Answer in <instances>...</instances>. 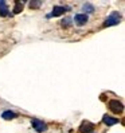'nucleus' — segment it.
Wrapping results in <instances>:
<instances>
[{"instance_id": "4", "label": "nucleus", "mask_w": 125, "mask_h": 133, "mask_svg": "<svg viewBox=\"0 0 125 133\" xmlns=\"http://www.w3.org/2000/svg\"><path fill=\"white\" fill-rule=\"evenodd\" d=\"M94 130V124H91L89 121H83L80 127V132L81 133H91Z\"/></svg>"}, {"instance_id": "11", "label": "nucleus", "mask_w": 125, "mask_h": 133, "mask_svg": "<svg viewBox=\"0 0 125 133\" xmlns=\"http://www.w3.org/2000/svg\"><path fill=\"white\" fill-rule=\"evenodd\" d=\"M42 5V2H30V7L32 10H36V8H39V7Z\"/></svg>"}, {"instance_id": "13", "label": "nucleus", "mask_w": 125, "mask_h": 133, "mask_svg": "<svg viewBox=\"0 0 125 133\" xmlns=\"http://www.w3.org/2000/svg\"><path fill=\"white\" fill-rule=\"evenodd\" d=\"M70 20H71V19H69V18L65 19L63 22H62V26H63V27H69L70 26Z\"/></svg>"}, {"instance_id": "7", "label": "nucleus", "mask_w": 125, "mask_h": 133, "mask_svg": "<svg viewBox=\"0 0 125 133\" xmlns=\"http://www.w3.org/2000/svg\"><path fill=\"white\" fill-rule=\"evenodd\" d=\"M102 122L105 125H108V127H112V125H116L117 122H119V118H114V117H110V116L105 114L102 117Z\"/></svg>"}, {"instance_id": "9", "label": "nucleus", "mask_w": 125, "mask_h": 133, "mask_svg": "<svg viewBox=\"0 0 125 133\" xmlns=\"http://www.w3.org/2000/svg\"><path fill=\"white\" fill-rule=\"evenodd\" d=\"M2 117L4 120H14V118H16V113H14V112H11V110H5L3 114H2Z\"/></svg>"}, {"instance_id": "5", "label": "nucleus", "mask_w": 125, "mask_h": 133, "mask_svg": "<svg viewBox=\"0 0 125 133\" xmlns=\"http://www.w3.org/2000/svg\"><path fill=\"white\" fill-rule=\"evenodd\" d=\"M74 20H75V23H77L78 26H83L89 19H88V15L86 14H78V15H75Z\"/></svg>"}, {"instance_id": "12", "label": "nucleus", "mask_w": 125, "mask_h": 133, "mask_svg": "<svg viewBox=\"0 0 125 133\" xmlns=\"http://www.w3.org/2000/svg\"><path fill=\"white\" fill-rule=\"evenodd\" d=\"M83 10L86 11V12H93V11H94V8H93L91 4H85L83 5Z\"/></svg>"}, {"instance_id": "1", "label": "nucleus", "mask_w": 125, "mask_h": 133, "mask_svg": "<svg viewBox=\"0 0 125 133\" xmlns=\"http://www.w3.org/2000/svg\"><path fill=\"white\" fill-rule=\"evenodd\" d=\"M109 109H110L113 113L120 114L124 110V105L120 102L119 99H110V101H109Z\"/></svg>"}, {"instance_id": "8", "label": "nucleus", "mask_w": 125, "mask_h": 133, "mask_svg": "<svg viewBox=\"0 0 125 133\" xmlns=\"http://www.w3.org/2000/svg\"><path fill=\"white\" fill-rule=\"evenodd\" d=\"M8 15V5L5 2H0V16H7Z\"/></svg>"}, {"instance_id": "3", "label": "nucleus", "mask_w": 125, "mask_h": 133, "mask_svg": "<svg viewBox=\"0 0 125 133\" xmlns=\"http://www.w3.org/2000/svg\"><path fill=\"white\" fill-rule=\"evenodd\" d=\"M32 127H34V129H35L36 132H39V133H43V132L47 130V125H46L43 121L36 120V118L32 120Z\"/></svg>"}, {"instance_id": "10", "label": "nucleus", "mask_w": 125, "mask_h": 133, "mask_svg": "<svg viewBox=\"0 0 125 133\" xmlns=\"http://www.w3.org/2000/svg\"><path fill=\"white\" fill-rule=\"evenodd\" d=\"M23 10V3L22 2H15V7H14V14H20Z\"/></svg>"}, {"instance_id": "6", "label": "nucleus", "mask_w": 125, "mask_h": 133, "mask_svg": "<svg viewBox=\"0 0 125 133\" xmlns=\"http://www.w3.org/2000/svg\"><path fill=\"white\" fill-rule=\"evenodd\" d=\"M66 11H69V8H66V7H54L50 16H61V15H63Z\"/></svg>"}, {"instance_id": "2", "label": "nucleus", "mask_w": 125, "mask_h": 133, "mask_svg": "<svg viewBox=\"0 0 125 133\" xmlns=\"http://www.w3.org/2000/svg\"><path fill=\"white\" fill-rule=\"evenodd\" d=\"M121 16H120V14L119 12H113L110 16H108L105 23H104V27H109V26H114V24H119V23L121 22L120 20Z\"/></svg>"}]
</instances>
